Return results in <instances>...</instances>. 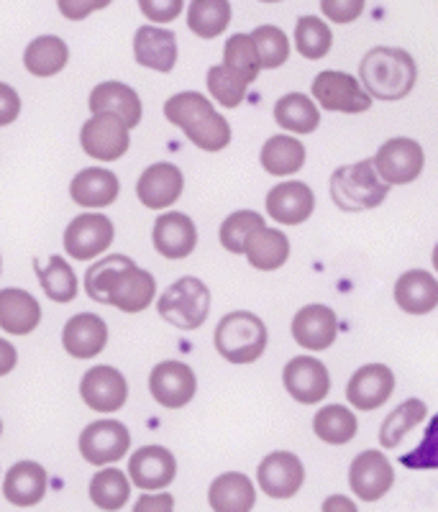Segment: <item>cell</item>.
<instances>
[{
  "instance_id": "2e32d148",
  "label": "cell",
  "mask_w": 438,
  "mask_h": 512,
  "mask_svg": "<svg viewBox=\"0 0 438 512\" xmlns=\"http://www.w3.org/2000/svg\"><path fill=\"white\" fill-rule=\"evenodd\" d=\"M392 482H395V469L380 451L369 448L351 461L349 484L362 502L382 500L390 492Z\"/></svg>"
},
{
  "instance_id": "bcb514c9",
  "label": "cell",
  "mask_w": 438,
  "mask_h": 512,
  "mask_svg": "<svg viewBox=\"0 0 438 512\" xmlns=\"http://www.w3.org/2000/svg\"><path fill=\"white\" fill-rule=\"evenodd\" d=\"M367 0H321V11L333 24H354L364 13Z\"/></svg>"
},
{
  "instance_id": "ba28073f",
  "label": "cell",
  "mask_w": 438,
  "mask_h": 512,
  "mask_svg": "<svg viewBox=\"0 0 438 512\" xmlns=\"http://www.w3.org/2000/svg\"><path fill=\"white\" fill-rule=\"evenodd\" d=\"M82 152L100 162H116L129 152L131 136L121 118L111 113H93V118L82 123L80 131Z\"/></svg>"
},
{
  "instance_id": "4fadbf2b",
  "label": "cell",
  "mask_w": 438,
  "mask_h": 512,
  "mask_svg": "<svg viewBox=\"0 0 438 512\" xmlns=\"http://www.w3.org/2000/svg\"><path fill=\"white\" fill-rule=\"evenodd\" d=\"M257 482L264 495L272 500H290L298 495L305 482L303 461L290 451H275L259 464Z\"/></svg>"
},
{
  "instance_id": "ab89813d",
  "label": "cell",
  "mask_w": 438,
  "mask_h": 512,
  "mask_svg": "<svg viewBox=\"0 0 438 512\" xmlns=\"http://www.w3.org/2000/svg\"><path fill=\"white\" fill-rule=\"evenodd\" d=\"M223 64H226L228 70H234L236 75L244 77L249 85L257 82L259 72H262V62H259V52L252 34H234L226 41V49H223Z\"/></svg>"
},
{
  "instance_id": "e575fe53",
  "label": "cell",
  "mask_w": 438,
  "mask_h": 512,
  "mask_svg": "<svg viewBox=\"0 0 438 512\" xmlns=\"http://www.w3.org/2000/svg\"><path fill=\"white\" fill-rule=\"evenodd\" d=\"M231 24L228 0H193L187 8V29L200 39H216Z\"/></svg>"
},
{
  "instance_id": "8fae6325",
  "label": "cell",
  "mask_w": 438,
  "mask_h": 512,
  "mask_svg": "<svg viewBox=\"0 0 438 512\" xmlns=\"http://www.w3.org/2000/svg\"><path fill=\"white\" fill-rule=\"evenodd\" d=\"M149 392L164 408H185L198 392V379L185 361H162L149 374Z\"/></svg>"
},
{
  "instance_id": "f35d334b",
  "label": "cell",
  "mask_w": 438,
  "mask_h": 512,
  "mask_svg": "<svg viewBox=\"0 0 438 512\" xmlns=\"http://www.w3.org/2000/svg\"><path fill=\"white\" fill-rule=\"evenodd\" d=\"M39 285L44 295L52 297L54 303H72L80 292L77 274L62 256H49V264L39 269Z\"/></svg>"
},
{
  "instance_id": "1f68e13d",
  "label": "cell",
  "mask_w": 438,
  "mask_h": 512,
  "mask_svg": "<svg viewBox=\"0 0 438 512\" xmlns=\"http://www.w3.org/2000/svg\"><path fill=\"white\" fill-rule=\"evenodd\" d=\"M264 172L275 177L298 175L305 164V146L295 136H272L264 141L262 154H259Z\"/></svg>"
},
{
  "instance_id": "52a82bcc",
  "label": "cell",
  "mask_w": 438,
  "mask_h": 512,
  "mask_svg": "<svg viewBox=\"0 0 438 512\" xmlns=\"http://www.w3.org/2000/svg\"><path fill=\"white\" fill-rule=\"evenodd\" d=\"M313 98L323 111L333 113H367L372 108V95L362 90L359 80L349 72L323 70L313 80Z\"/></svg>"
},
{
  "instance_id": "7c38bea8",
  "label": "cell",
  "mask_w": 438,
  "mask_h": 512,
  "mask_svg": "<svg viewBox=\"0 0 438 512\" xmlns=\"http://www.w3.org/2000/svg\"><path fill=\"white\" fill-rule=\"evenodd\" d=\"M113 236H116V228H113L111 218L103 213H85L67 226L65 251L80 262L95 259L113 244Z\"/></svg>"
},
{
  "instance_id": "4dcf8cb0",
  "label": "cell",
  "mask_w": 438,
  "mask_h": 512,
  "mask_svg": "<svg viewBox=\"0 0 438 512\" xmlns=\"http://www.w3.org/2000/svg\"><path fill=\"white\" fill-rule=\"evenodd\" d=\"M244 254L254 269L259 272H275V269L285 267L287 256H290V241L277 228H259L249 236L244 246Z\"/></svg>"
},
{
  "instance_id": "603a6c76",
  "label": "cell",
  "mask_w": 438,
  "mask_h": 512,
  "mask_svg": "<svg viewBox=\"0 0 438 512\" xmlns=\"http://www.w3.org/2000/svg\"><path fill=\"white\" fill-rule=\"evenodd\" d=\"M154 249L164 256V259H185L198 246V228H195L193 218L185 213H164L154 223Z\"/></svg>"
},
{
  "instance_id": "c3c4849f",
  "label": "cell",
  "mask_w": 438,
  "mask_h": 512,
  "mask_svg": "<svg viewBox=\"0 0 438 512\" xmlns=\"http://www.w3.org/2000/svg\"><path fill=\"white\" fill-rule=\"evenodd\" d=\"M113 0H57L59 13L70 21H82V18H88L90 13L103 11V8L111 6Z\"/></svg>"
},
{
  "instance_id": "9f6ffc18",
  "label": "cell",
  "mask_w": 438,
  "mask_h": 512,
  "mask_svg": "<svg viewBox=\"0 0 438 512\" xmlns=\"http://www.w3.org/2000/svg\"><path fill=\"white\" fill-rule=\"evenodd\" d=\"M0 433H3V423H0Z\"/></svg>"
},
{
  "instance_id": "9a60e30c",
  "label": "cell",
  "mask_w": 438,
  "mask_h": 512,
  "mask_svg": "<svg viewBox=\"0 0 438 512\" xmlns=\"http://www.w3.org/2000/svg\"><path fill=\"white\" fill-rule=\"evenodd\" d=\"M80 395L95 413H116L129 400V384L116 367H93L80 382Z\"/></svg>"
},
{
  "instance_id": "f546056e",
  "label": "cell",
  "mask_w": 438,
  "mask_h": 512,
  "mask_svg": "<svg viewBox=\"0 0 438 512\" xmlns=\"http://www.w3.org/2000/svg\"><path fill=\"white\" fill-rule=\"evenodd\" d=\"M208 502L216 512H249L257 502V489L246 474L226 472L211 484Z\"/></svg>"
},
{
  "instance_id": "ffe728a7",
  "label": "cell",
  "mask_w": 438,
  "mask_h": 512,
  "mask_svg": "<svg viewBox=\"0 0 438 512\" xmlns=\"http://www.w3.org/2000/svg\"><path fill=\"white\" fill-rule=\"evenodd\" d=\"M339 336V318L328 305H305L292 318V338L308 351L331 349Z\"/></svg>"
},
{
  "instance_id": "7a4b0ae2",
  "label": "cell",
  "mask_w": 438,
  "mask_h": 512,
  "mask_svg": "<svg viewBox=\"0 0 438 512\" xmlns=\"http://www.w3.org/2000/svg\"><path fill=\"white\" fill-rule=\"evenodd\" d=\"M164 118L182 128L203 152H221L231 144V126L203 93H177L164 103Z\"/></svg>"
},
{
  "instance_id": "8992f818",
  "label": "cell",
  "mask_w": 438,
  "mask_h": 512,
  "mask_svg": "<svg viewBox=\"0 0 438 512\" xmlns=\"http://www.w3.org/2000/svg\"><path fill=\"white\" fill-rule=\"evenodd\" d=\"M157 310L180 331H195L211 313V290L198 277H182L162 292Z\"/></svg>"
},
{
  "instance_id": "44dd1931",
  "label": "cell",
  "mask_w": 438,
  "mask_h": 512,
  "mask_svg": "<svg viewBox=\"0 0 438 512\" xmlns=\"http://www.w3.org/2000/svg\"><path fill=\"white\" fill-rule=\"evenodd\" d=\"M108 344L106 320L95 313H77L65 323L62 346L72 359H95Z\"/></svg>"
},
{
  "instance_id": "60d3db41",
  "label": "cell",
  "mask_w": 438,
  "mask_h": 512,
  "mask_svg": "<svg viewBox=\"0 0 438 512\" xmlns=\"http://www.w3.org/2000/svg\"><path fill=\"white\" fill-rule=\"evenodd\" d=\"M295 47L305 59H323L333 47V34L326 21L318 16L298 18L295 26Z\"/></svg>"
},
{
  "instance_id": "f907efd6",
  "label": "cell",
  "mask_w": 438,
  "mask_h": 512,
  "mask_svg": "<svg viewBox=\"0 0 438 512\" xmlns=\"http://www.w3.org/2000/svg\"><path fill=\"white\" fill-rule=\"evenodd\" d=\"M16 364H18L16 346H13L11 341H6V338H0V377L11 374L13 369H16Z\"/></svg>"
},
{
  "instance_id": "3957f363",
  "label": "cell",
  "mask_w": 438,
  "mask_h": 512,
  "mask_svg": "<svg viewBox=\"0 0 438 512\" xmlns=\"http://www.w3.org/2000/svg\"><path fill=\"white\" fill-rule=\"evenodd\" d=\"M362 85L377 100H403L418 82L415 59L405 49L374 47L359 64Z\"/></svg>"
},
{
  "instance_id": "836d02e7",
  "label": "cell",
  "mask_w": 438,
  "mask_h": 512,
  "mask_svg": "<svg viewBox=\"0 0 438 512\" xmlns=\"http://www.w3.org/2000/svg\"><path fill=\"white\" fill-rule=\"evenodd\" d=\"M67 59H70V49L65 41L52 34L34 39L24 52L26 70L36 77L57 75L67 67Z\"/></svg>"
},
{
  "instance_id": "484cf974",
  "label": "cell",
  "mask_w": 438,
  "mask_h": 512,
  "mask_svg": "<svg viewBox=\"0 0 438 512\" xmlns=\"http://www.w3.org/2000/svg\"><path fill=\"white\" fill-rule=\"evenodd\" d=\"M47 469L36 461H18L8 469L3 495L16 507H34L47 495Z\"/></svg>"
},
{
  "instance_id": "5bb4252c",
  "label": "cell",
  "mask_w": 438,
  "mask_h": 512,
  "mask_svg": "<svg viewBox=\"0 0 438 512\" xmlns=\"http://www.w3.org/2000/svg\"><path fill=\"white\" fill-rule=\"evenodd\" d=\"M282 382L292 400L303 402V405H316V402L326 400L328 390H331L326 364L313 356H295L287 361Z\"/></svg>"
},
{
  "instance_id": "b9f144b4",
  "label": "cell",
  "mask_w": 438,
  "mask_h": 512,
  "mask_svg": "<svg viewBox=\"0 0 438 512\" xmlns=\"http://www.w3.org/2000/svg\"><path fill=\"white\" fill-rule=\"evenodd\" d=\"M264 228V216L254 210H236L223 221L221 226V244L231 254H244V246L254 231Z\"/></svg>"
},
{
  "instance_id": "f6af8a7d",
  "label": "cell",
  "mask_w": 438,
  "mask_h": 512,
  "mask_svg": "<svg viewBox=\"0 0 438 512\" xmlns=\"http://www.w3.org/2000/svg\"><path fill=\"white\" fill-rule=\"evenodd\" d=\"M400 464L405 469H438V413L428 423L423 441L410 454L400 456Z\"/></svg>"
},
{
  "instance_id": "d6986e66",
  "label": "cell",
  "mask_w": 438,
  "mask_h": 512,
  "mask_svg": "<svg viewBox=\"0 0 438 512\" xmlns=\"http://www.w3.org/2000/svg\"><path fill=\"white\" fill-rule=\"evenodd\" d=\"M316 210V195L305 182L287 180L272 187L267 195V213L282 226L305 223Z\"/></svg>"
},
{
  "instance_id": "d4e9b609",
  "label": "cell",
  "mask_w": 438,
  "mask_h": 512,
  "mask_svg": "<svg viewBox=\"0 0 438 512\" xmlns=\"http://www.w3.org/2000/svg\"><path fill=\"white\" fill-rule=\"evenodd\" d=\"M90 113H111V116L121 118L123 126L131 131L141 123L144 108H141V98L134 88L108 80L100 82L98 88L90 93Z\"/></svg>"
},
{
  "instance_id": "5b68a950",
  "label": "cell",
  "mask_w": 438,
  "mask_h": 512,
  "mask_svg": "<svg viewBox=\"0 0 438 512\" xmlns=\"http://www.w3.org/2000/svg\"><path fill=\"white\" fill-rule=\"evenodd\" d=\"M267 338V326L262 318L246 310H236V313L223 315L213 341H216L218 354L231 364H252L262 359Z\"/></svg>"
},
{
  "instance_id": "30bf717a",
  "label": "cell",
  "mask_w": 438,
  "mask_h": 512,
  "mask_svg": "<svg viewBox=\"0 0 438 512\" xmlns=\"http://www.w3.org/2000/svg\"><path fill=\"white\" fill-rule=\"evenodd\" d=\"M131 433L121 420H95L80 433V454L93 466L121 461L129 454Z\"/></svg>"
},
{
  "instance_id": "681fc988",
  "label": "cell",
  "mask_w": 438,
  "mask_h": 512,
  "mask_svg": "<svg viewBox=\"0 0 438 512\" xmlns=\"http://www.w3.org/2000/svg\"><path fill=\"white\" fill-rule=\"evenodd\" d=\"M18 116H21V95L11 85L0 82V126H11Z\"/></svg>"
},
{
  "instance_id": "db71d44e",
  "label": "cell",
  "mask_w": 438,
  "mask_h": 512,
  "mask_svg": "<svg viewBox=\"0 0 438 512\" xmlns=\"http://www.w3.org/2000/svg\"><path fill=\"white\" fill-rule=\"evenodd\" d=\"M262 3H280V0H262Z\"/></svg>"
},
{
  "instance_id": "e0dca14e",
  "label": "cell",
  "mask_w": 438,
  "mask_h": 512,
  "mask_svg": "<svg viewBox=\"0 0 438 512\" xmlns=\"http://www.w3.org/2000/svg\"><path fill=\"white\" fill-rule=\"evenodd\" d=\"M395 392V374L385 364H367V367L357 369L354 377L349 379L346 387V400L362 413L377 410L385 405Z\"/></svg>"
},
{
  "instance_id": "d590c367",
  "label": "cell",
  "mask_w": 438,
  "mask_h": 512,
  "mask_svg": "<svg viewBox=\"0 0 438 512\" xmlns=\"http://www.w3.org/2000/svg\"><path fill=\"white\" fill-rule=\"evenodd\" d=\"M313 431L321 441L331 443V446H344V443L354 441V436H357L359 420L344 405H326L313 418Z\"/></svg>"
},
{
  "instance_id": "74e56055",
  "label": "cell",
  "mask_w": 438,
  "mask_h": 512,
  "mask_svg": "<svg viewBox=\"0 0 438 512\" xmlns=\"http://www.w3.org/2000/svg\"><path fill=\"white\" fill-rule=\"evenodd\" d=\"M131 497V482L129 477L111 466V469H103V472L95 474L90 479V500L100 510H121Z\"/></svg>"
},
{
  "instance_id": "7bdbcfd3",
  "label": "cell",
  "mask_w": 438,
  "mask_h": 512,
  "mask_svg": "<svg viewBox=\"0 0 438 512\" xmlns=\"http://www.w3.org/2000/svg\"><path fill=\"white\" fill-rule=\"evenodd\" d=\"M246 88H249V82L236 75L234 70H228L226 64H218V67L208 70V90L223 108H236V105L244 103Z\"/></svg>"
},
{
  "instance_id": "277c9868",
  "label": "cell",
  "mask_w": 438,
  "mask_h": 512,
  "mask_svg": "<svg viewBox=\"0 0 438 512\" xmlns=\"http://www.w3.org/2000/svg\"><path fill=\"white\" fill-rule=\"evenodd\" d=\"M390 185L377 175L374 159L346 164L331 175V198L344 213H362L385 203Z\"/></svg>"
},
{
  "instance_id": "ac0fdd59",
  "label": "cell",
  "mask_w": 438,
  "mask_h": 512,
  "mask_svg": "<svg viewBox=\"0 0 438 512\" xmlns=\"http://www.w3.org/2000/svg\"><path fill=\"white\" fill-rule=\"evenodd\" d=\"M182 190H185V175L180 172V167L170 162H157L144 169V175L139 177V185H136V195L149 210H164L175 205Z\"/></svg>"
},
{
  "instance_id": "d6a6232c",
  "label": "cell",
  "mask_w": 438,
  "mask_h": 512,
  "mask_svg": "<svg viewBox=\"0 0 438 512\" xmlns=\"http://www.w3.org/2000/svg\"><path fill=\"white\" fill-rule=\"evenodd\" d=\"M275 121L290 134H313L321 123V113L308 95L287 93L275 103Z\"/></svg>"
},
{
  "instance_id": "83f0119b",
  "label": "cell",
  "mask_w": 438,
  "mask_h": 512,
  "mask_svg": "<svg viewBox=\"0 0 438 512\" xmlns=\"http://www.w3.org/2000/svg\"><path fill=\"white\" fill-rule=\"evenodd\" d=\"M395 303L408 315H428L438 308V280L423 269H410L395 282Z\"/></svg>"
},
{
  "instance_id": "8d00e7d4",
  "label": "cell",
  "mask_w": 438,
  "mask_h": 512,
  "mask_svg": "<svg viewBox=\"0 0 438 512\" xmlns=\"http://www.w3.org/2000/svg\"><path fill=\"white\" fill-rule=\"evenodd\" d=\"M426 415H428L426 402L415 400V397L405 400L403 405H400L398 410H392V413L387 415L385 423H382L380 446L382 448H398L400 443H403V438L408 436L413 428H418L423 420H426Z\"/></svg>"
},
{
  "instance_id": "11a10c76",
  "label": "cell",
  "mask_w": 438,
  "mask_h": 512,
  "mask_svg": "<svg viewBox=\"0 0 438 512\" xmlns=\"http://www.w3.org/2000/svg\"><path fill=\"white\" fill-rule=\"evenodd\" d=\"M0 272H3V259H0Z\"/></svg>"
},
{
  "instance_id": "ee69618b",
  "label": "cell",
  "mask_w": 438,
  "mask_h": 512,
  "mask_svg": "<svg viewBox=\"0 0 438 512\" xmlns=\"http://www.w3.org/2000/svg\"><path fill=\"white\" fill-rule=\"evenodd\" d=\"M252 39L257 44L262 70H277L290 57V41H287L285 31L277 26H259L252 31Z\"/></svg>"
},
{
  "instance_id": "cb8c5ba5",
  "label": "cell",
  "mask_w": 438,
  "mask_h": 512,
  "mask_svg": "<svg viewBox=\"0 0 438 512\" xmlns=\"http://www.w3.org/2000/svg\"><path fill=\"white\" fill-rule=\"evenodd\" d=\"M134 57L146 70L162 72V75L172 72L177 64L175 31L159 29V26H141L134 36Z\"/></svg>"
},
{
  "instance_id": "816d5d0a",
  "label": "cell",
  "mask_w": 438,
  "mask_h": 512,
  "mask_svg": "<svg viewBox=\"0 0 438 512\" xmlns=\"http://www.w3.org/2000/svg\"><path fill=\"white\" fill-rule=\"evenodd\" d=\"M175 507V500L170 495H159V497H141L139 505H136V512L144 510H172Z\"/></svg>"
},
{
  "instance_id": "7402d4cb",
  "label": "cell",
  "mask_w": 438,
  "mask_h": 512,
  "mask_svg": "<svg viewBox=\"0 0 438 512\" xmlns=\"http://www.w3.org/2000/svg\"><path fill=\"white\" fill-rule=\"evenodd\" d=\"M129 477L141 489H164L177 477L175 454L164 446L139 448L129 461Z\"/></svg>"
},
{
  "instance_id": "f1b7e54d",
  "label": "cell",
  "mask_w": 438,
  "mask_h": 512,
  "mask_svg": "<svg viewBox=\"0 0 438 512\" xmlns=\"http://www.w3.org/2000/svg\"><path fill=\"white\" fill-rule=\"evenodd\" d=\"M118 190H121L118 177L113 175L111 169L103 167L82 169L70 185L72 200L82 208H108V205L116 203Z\"/></svg>"
},
{
  "instance_id": "9c48e42d",
  "label": "cell",
  "mask_w": 438,
  "mask_h": 512,
  "mask_svg": "<svg viewBox=\"0 0 438 512\" xmlns=\"http://www.w3.org/2000/svg\"><path fill=\"white\" fill-rule=\"evenodd\" d=\"M426 154L415 139H390L374 154V169L387 185H410L421 177Z\"/></svg>"
},
{
  "instance_id": "4316f807",
  "label": "cell",
  "mask_w": 438,
  "mask_h": 512,
  "mask_svg": "<svg viewBox=\"0 0 438 512\" xmlns=\"http://www.w3.org/2000/svg\"><path fill=\"white\" fill-rule=\"evenodd\" d=\"M41 323V305L31 292L0 290V328L11 336H29Z\"/></svg>"
},
{
  "instance_id": "7dc6e473",
  "label": "cell",
  "mask_w": 438,
  "mask_h": 512,
  "mask_svg": "<svg viewBox=\"0 0 438 512\" xmlns=\"http://www.w3.org/2000/svg\"><path fill=\"white\" fill-rule=\"evenodd\" d=\"M139 8L154 24H172L175 18H180L185 0H139Z\"/></svg>"
},
{
  "instance_id": "f5cc1de1",
  "label": "cell",
  "mask_w": 438,
  "mask_h": 512,
  "mask_svg": "<svg viewBox=\"0 0 438 512\" xmlns=\"http://www.w3.org/2000/svg\"><path fill=\"white\" fill-rule=\"evenodd\" d=\"M433 269L438 272V244H436V249H433Z\"/></svg>"
},
{
  "instance_id": "6da1fadb",
  "label": "cell",
  "mask_w": 438,
  "mask_h": 512,
  "mask_svg": "<svg viewBox=\"0 0 438 512\" xmlns=\"http://www.w3.org/2000/svg\"><path fill=\"white\" fill-rule=\"evenodd\" d=\"M85 292L95 303L113 305L123 313H141L157 297V282L146 269L136 267L131 256L113 254L85 272Z\"/></svg>"
}]
</instances>
